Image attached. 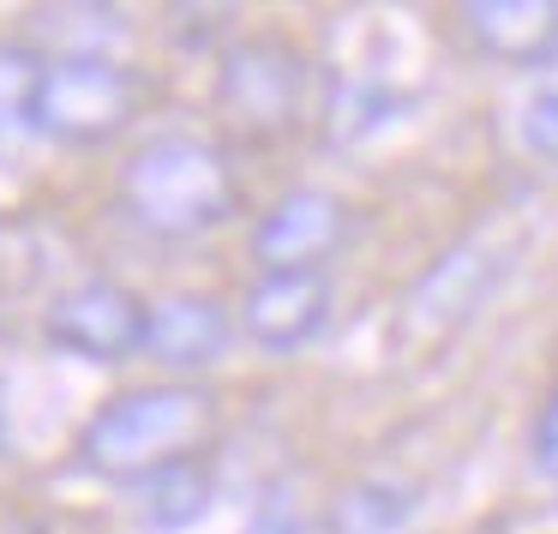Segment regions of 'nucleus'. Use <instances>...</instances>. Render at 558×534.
<instances>
[{
    "mask_svg": "<svg viewBox=\"0 0 558 534\" xmlns=\"http://www.w3.org/2000/svg\"><path fill=\"white\" fill-rule=\"evenodd\" d=\"M121 205L162 241H193L234 217V169L205 138H150L121 169Z\"/></svg>",
    "mask_w": 558,
    "mask_h": 534,
    "instance_id": "1",
    "label": "nucleus"
},
{
    "mask_svg": "<svg viewBox=\"0 0 558 534\" xmlns=\"http://www.w3.org/2000/svg\"><path fill=\"white\" fill-rule=\"evenodd\" d=\"M210 426V397L193 385H145L102 402L78 433V462L102 481H145V474L186 462L198 433Z\"/></svg>",
    "mask_w": 558,
    "mask_h": 534,
    "instance_id": "2",
    "label": "nucleus"
},
{
    "mask_svg": "<svg viewBox=\"0 0 558 534\" xmlns=\"http://www.w3.org/2000/svg\"><path fill=\"white\" fill-rule=\"evenodd\" d=\"M138 102H145V85L121 61H54L43 73L37 121H43V138L102 145L133 121Z\"/></svg>",
    "mask_w": 558,
    "mask_h": 534,
    "instance_id": "3",
    "label": "nucleus"
},
{
    "mask_svg": "<svg viewBox=\"0 0 558 534\" xmlns=\"http://www.w3.org/2000/svg\"><path fill=\"white\" fill-rule=\"evenodd\" d=\"M217 97L246 133H289L306 102V61L277 37H246L222 54Z\"/></svg>",
    "mask_w": 558,
    "mask_h": 534,
    "instance_id": "4",
    "label": "nucleus"
},
{
    "mask_svg": "<svg viewBox=\"0 0 558 534\" xmlns=\"http://www.w3.org/2000/svg\"><path fill=\"white\" fill-rule=\"evenodd\" d=\"M145 325H150V306L109 277H85L73 289H61L49 301V318H43V330L61 354L102 361V366L145 349Z\"/></svg>",
    "mask_w": 558,
    "mask_h": 534,
    "instance_id": "5",
    "label": "nucleus"
},
{
    "mask_svg": "<svg viewBox=\"0 0 558 534\" xmlns=\"http://www.w3.org/2000/svg\"><path fill=\"white\" fill-rule=\"evenodd\" d=\"M349 229V205L325 186H294L258 217L253 229V258L265 270H318V258H330Z\"/></svg>",
    "mask_w": 558,
    "mask_h": 534,
    "instance_id": "6",
    "label": "nucleus"
},
{
    "mask_svg": "<svg viewBox=\"0 0 558 534\" xmlns=\"http://www.w3.org/2000/svg\"><path fill=\"white\" fill-rule=\"evenodd\" d=\"M246 337L265 354H294L330 325V282L325 270H265V277L246 289L241 306Z\"/></svg>",
    "mask_w": 558,
    "mask_h": 534,
    "instance_id": "7",
    "label": "nucleus"
},
{
    "mask_svg": "<svg viewBox=\"0 0 558 534\" xmlns=\"http://www.w3.org/2000/svg\"><path fill=\"white\" fill-rule=\"evenodd\" d=\"M234 318L217 294H162L145 325V354L169 373H205L229 354Z\"/></svg>",
    "mask_w": 558,
    "mask_h": 534,
    "instance_id": "8",
    "label": "nucleus"
},
{
    "mask_svg": "<svg viewBox=\"0 0 558 534\" xmlns=\"http://www.w3.org/2000/svg\"><path fill=\"white\" fill-rule=\"evenodd\" d=\"M462 25L505 66H553L558 54V0H469Z\"/></svg>",
    "mask_w": 558,
    "mask_h": 534,
    "instance_id": "9",
    "label": "nucleus"
},
{
    "mask_svg": "<svg viewBox=\"0 0 558 534\" xmlns=\"http://www.w3.org/2000/svg\"><path fill=\"white\" fill-rule=\"evenodd\" d=\"M493 277H498V258L486 253L481 241L450 246V253L438 258V265L426 270L421 282H414V294H409V325L426 330V337L462 325V318L481 306V294L493 289Z\"/></svg>",
    "mask_w": 558,
    "mask_h": 534,
    "instance_id": "10",
    "label": "nucleus"
},
{
    "mask_svg": "<svg viewBox=\"0 0 558 534\" xmlns=\"http://www.w3.org/2000/svg\"><path fill=\"white\" fill-rule=\"evenodd\" d=\"M43 73H49V66L31 49L0 43V169H19L43 138V121H37Z\"/></svg>",
    "mask_w": 558,
    "mask_h": 534,
    "instance_id": "11",
    "label": "nucleus"
},
{
    "mask_svg": "<svg viewBox=\"0 0 558 534\" xmlns=\"http://www.w3.org/2000/svg\"><path fill=\"white\" fill-rule=\"evenodd\" d=\"M205 510H210V474L198 469L193 457L133 481V522L150 534H181V529H193Z\"/></svg>",
    "mask_w": 558,
    "mask_h": 534,
    "instance_id": "12",
    "label": "nucleus"
},
{
    "mask_svg": "<svg viewBox=\"0 0 558 534\" xmlns=\"http://www.w3.org/2000/svg\"><path fill=\"white\" fill-rule=\"evenodd\" d=\"M37 31L54 37L61 61H121L126 49V25L114 7H54L37 13Z\"/></svg>",
    "mask_w": 558,
    "mask_h": 534,
    "instance_id": "13",
    "label": "nucleus"
},
{
    "mask_svg": "<svg viewBox=\"0 0 558 534\" xmlns=\"http://www.w3.org/2000/svg\"><path fill=\"white\" fill-rule=\"evenodd\" d=\"M414 517V493L397 481H354L337 493L325 517V534H402V522Z\"/></svg>",
    "mask_w": 558,
    "mask_h": 534,
    "instance_id": "14",
    "label": "nucleus"
},
{
    "mask_svg": "<svg viewBox=\"0 0 558 534\" xmlns=\"http://www.w3.org/2000/svg\"><path fill=\"white\" fill-rule=\"evenodd\" d=\"M49 277V241L25 217H0V301H19Z\"/></svg>",
    "mask_w": 558,
    "mask_h": 534,
    "instance_id": "15",
    "label": "nucleus"
},
{
    "mask_svg": "<svg viewBox=\"0 0 558 534\" xmlns=\"http://www.w3.org/2000/svg\"><path fill=\"white\" fill-rule=\"evenodd\" d=\"M517 133L534 157L558 162V66H546V78L529 90V102H522V114H517Z\"/></svg>",
    "mask_w": 558,
    "mask_h": 534,
    "instance_id": "16",
    "label": "nucleus"
},
{
    "mask_svg": "<svg viewBox=\"0 0 558 534\" xmlns=\"http://www.w3.org/2000/svg\"><path fill=\"white\" fill-rule=\"evenodd\" d=\"M534 474L558 493V390L546 397L541 421H534Z\"/></svg>",
    "mask_w": 558,
    "mask_h": 534,
    "instance_id": "17",
    "label": "nucleus"
},
{
    "mask_svg": "<svg viewBox=\"0 0 558 534\" xmlns=\"http://www.w3.org/2000/svg\"><path fill=\"white\" fill-rule=\"evenodd\" d=\"M246 534H306L301 517H294V505L282 493H270L265 505L253 510V522H246Z\"/></svg>",
    "mask_w": 558,
    "mask_h": 534,
    "instance_id": "18",
    "label": "nucleus"
}]
</instances>
